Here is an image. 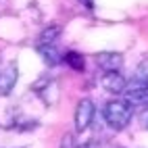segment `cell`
Here are the masks:
<instances>
[{
	"mask_svg": "<svg viewBox=\"0 0 148 148\" xmlns=\"http://www.w3.org/2000/svg\"><path fill=\"white\" fill-rule=\"evenodd\" d=\"M104 121L106 125L115 132H121L130 125L132 117H134V108L127 100H121V98H115V100H108L104 104Z\"/></svg>",
	"mask_w": 148,
	"mask_h": 148,
	"instance_id": "1",
	"label": "cell"
},
{
	"mask_svg": "<svg viewBox=\"0 0 148 148\" xmlns=\"http://www.w3.org/2000/svg\"><path fill=\"white\" fill-rule=\"evenodd\" d=\"M96 115V106L90 98H82L75 106V130L77 132H86L92 125V119Z\"/></svg>",
	"mask_w": 148,
	"mask_h": 148,
	"instance_id": "2",
	"label": "cell"
},
{
	"mask_svg": "<svg viewBox=\"0 0 148 148\" xmlns=\"http://www.w3.org/2000/svg\"><path fill=\"white\" fill-rule=\"evenodd\" d=\"M100 84H102L104 90L111 92V94H121V92H125V88H127V82H125V77L121 75V71H104Z\"/></svg>",
	"mask_w": 148,
	"mask_h": 148,
	"instance_id": "3",
	"label": "cell"
},
{
	"mask_svg": "<svg viewBox=\"0 0 148 148\" xmlns=\"http://www.w3.org/2000/svg\"><path fill=\"white\" fill-rule=\"evenodd\" d=\"M19 79V69L15 63H8L2 71H0V96H8Z\"/></svg>",
	"mask_w": 148,
	"mask_h": 148,
	"instance_id": "4",
	"label": "cell"
},
{
	"mask_svg": "<svg viewBox=\"0 0 148 148\" xmlns=\"http://www.w3.org/2000/svg\"><path fill=\"white\" fill-rule=\"evenodd\" d=\"M96 65L102 69V71H121L123 67V56L119 52H111V50H104V52H98L96 54Z\"/></svg>",
	"mask_w": 148,
	"mask_h": 148,
	"instance_id": "5",
	"label": "cell"
},
{
	"mask_svg": "<svg viewBox=\"0 0 148 148\" xmlns=\"http://www.w3.org/2000/svg\"><path fill=\"white\" fill-rule=\"evenodd\" d=\"M127 90V88H125ZM125 94V100L130 102L132 106L134 104H140V106H148V84H138L134 88H130Z\"/></svg>",
	"mask_w": 148,
	"mask_h": 148,
	"instance_id": "6",
	"label": "cell"
},
{
	"mask_svg": "<svg viewBox=\"0 0 148 148\" xmlns=\"http://www.w3.org/2000/svg\"><path fill=\"white\" fill-rule=\"evenodd\" d=\"M61 36V25L58 23H52L42 29V34L38 36V46H50V44H56V38Z\"/></svg>",
	"mask_w": 148,
	"mask_h": 148,
	"instance_id": "7",
	"label": "cell"
},
{
	"mask_svg": "<svg viewBox=\"0 0 148 148\" xmlns=\"http://www.w3.org/2000/svg\"><path fill=\"white\" fill-rule=\"evenodd\" d=\"M38 52H40V56L44 58V63L50 65V67H54V65H58V63L63 61V54L56 50V44H50V46H38Z\"/></svg>",
	"mask_w": 148,
	"mask_h": 148,
	"instance_id": "8",
	"label": "cell"
},
{
	"mask_svg": "<svg viewBox=\"0 0 148 148\" xmlns=\"http://www.w3.org/2000/svg\"><path fill=\"white\" fill-rule=\"evenodd\" d=\"M63 61L71 67V69H75V71H84V67H86L84 56H82L79 52H75V50H69V52L63 56Z\"/></svg>",
	"mask_w": 148,
	"mask_h": 148,
	"instance_id": "9",
	"label": "cell"
},
{
	"mask_svg": "<svg viewBox=\"0 0 148 148\" xmlns=\"http://www.w3.org/2000/svg\"><path fill=\"white\" fill-rule=\"evenodd\" d=\"M136 84H148V56L142 58L136 67Z\"/></svg>",
	"mask_w": 148,
	"mask_h": 148,
	"instance_id": "10",
	"label": "cell"
},
{
	"mask_svg": "<svg viewBox=\"0 0 148 148\" xmlns=\"http://www.w3.org/2000/svg\"><path fill=\"white\" fill-rule=\"evenodd\" d=\"M79 2L88 8V11H92V8H94V0H79Z\"/></svg>",
	"mask_w": 148,
	"mask_h": 148,
	"instance_id": "11",
	"label": "cell"
},
{
	"mask_svg": "<svg viewBox=\"0 0 148 148\" xmlns=\"http://www.w3.org/2000/svg\"><path fill=\"white\" fill-rule=\"evenodd\" d=\"M73 148H90L88 144H82V146H73Z\"/></svg>",
	"mask_w": 148,
	"mask_h": 148,
	"instance_id": "12",
	"label": "cell"
},
{
	"mask_svg": "<svg viewBox=\"0 0 148 148\" xmlns=\"http://www.w3.org/2000/svg\"><path fill=\"white\" fill-rule=\"evenodd\" d=\"M146 130H148V119H146Z\"/></svg>",
	"mask_w": 148,
	"mask_h": 148,
	"instance_id": "13",
	"label": "cell"
}]
</instances>
